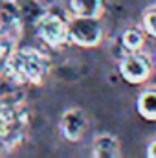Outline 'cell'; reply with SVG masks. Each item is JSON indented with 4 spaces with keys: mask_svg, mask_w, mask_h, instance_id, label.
Wrapping results in <instances>:
<instances>
[{
    "mask_svg": "<svg viewBox=\"0 0 156 158\" xmlns=\"http://www.w3.org/2000/svg\"><path fill=\"white\" fill-rule=\"evenodd\" d=\"M20 22V9L13 0H0V37L13 33Z\"/></svg>",
    "mask_w": 156,
    "mask_h": 158,
    "instance_id": "7",
    "label": "cell"
},
{
    "mask_svg": "<svg viewBox=\"0 0 156 158\" xmlns=\"http://www.w3.org/2000/svg\"><path fill=\"white\" fill-rule=\"evenodd\" d=\"M101 22L99 17H76L68 20V40L81 48H94L101 40Z\"/></svg>",
    "mask_w": 156,
    "mask_h": 158,
    "instance_id": "2",
    "label": "cell"
},
{
    "mask_svg": "<svg viewBox=\"0 0 156 158\" xmlns=\"http://www.w3.org/2000/svg\"><path fill=\"white\" fill-rule=\"evenodd\" d=\"M68 6L76 17H99L103 11L101 0H70Z\"/></svg>",
    "mask_w": 156,
    "mask_h": 158,
    "instance_id": "8",
    "label": "cell"
},
{
    "mask_svg": "<svg viewBox=\"0 0 156 158\" xmlns=\"http://www.w3.org/2000/svg\"><path fill=\"white\" fill-rule=\"evenodd\" d=\"M121 155V143L114 134L101 132L92 140V156L94 158H117Z\"/></svg>",
    "mask_w": 156,
    "mask_h": 158,
    "instance_id": "6",
    "label": "cell"
},
{
    "mask_svg": "<svg viewBox=\"0 0 156 158\" xmlns=\"http://www.w3.org/2000/svg\"><path fill=\"white\" fill-rule=\"evenodd\" d=\"M121 42L129 52H136L143 44V33L138 28H127L121 35Z\"/></svg>",
    "mask_w": 156,
    "mask_h": 158,
    "instance_id": "10",
    "label": "cell"
},
{
    "mask_svg": "<svg viewBox=\"0 0 156 158\" xmlns=\"http://www.w3.org/2000/svg\"><path fill=\"white\" fill-rule=\"evenodd\" d=\"M143 26H145L147 33H151V35L156 37V7H151V9L145 13V17H143Z\"/></svg>",
    "mask_w": 156,
    "mask_h": 158,
    "instance_id": "11",
    "label": "cell"
},
{
    "mask_svg": "<svg viewBox=\"0 0 156 158\" xmlns=\"http://www.w3.org/2000/svg\"><path fill=\"white\" fill-rule=\"evenodd\" d=\"M147 156L156 158V140H153V142L149 143V147H147Z\"/></svg>",
    "mask_w": 156,
    "mask_h": 158,
    "instance_id": "12",
    "label": "cell"
},
{
    "mask_svg": "<svg viewBox=\"0 0 156 158\" xmlns=\"http://www.w3.org/2000/svg\"><path fill=\"white\" fill-rule=\"evenodd\" d=\"M138 112L142 118L156 121V88H147L138 98Z\"/></svg>",
    "mask_w": 156,
    "mask_h": 158,
    "instance_id": "9",
    "label": "cell"
},
{
    "mask_svg": "<svg viewBox=\"0 0 156 158\" xmlns=\"http://www.w3.org/2000/svg\"><path fill=\"white\" fill-rule=\"evenodd\" d=\"M61 131H63L66 140L79 142L86 134V131H88V118H86V114L81 109H77V107L66 109L63 112V118H61Z\"/></svg>",
    "mask_w": 156,
    "mask_h": 158,
    "instance_id": "5",
    "label": "cell"
},
{
    "mask_svg": "<svg viewBox=\"0 0 156 158\" xmlns=\"http://www.w3.org/2000/svg\"><path fill=\"white\" fill-rule=\"evenodd\" d=\"M35 31L48 46H63L68 42V20L53 11H44L35 19Z\"/></svg>",
    "mask_w": 156,
    "mask_h": 158,
    "instance_id": "3",
    "label": "cell"
},
{
    "mask_svg": "<svg viewBox=\"0 0 156 158\" xmlns=\"http://www.w3.org/2000/svg\"><path fill=\"white\" fill-rule=\"evenodd\" d=\"M6 70L17 81L39 83L48 72V61L35 48H17L7 55Z\"/></svg>",
    "mask_w": 156,
    "mask_h": 158,
    "instance_id": "1",
    "label": "cell"
},
{
    "mask_svg": "<svg viewBox=\"0 0 156 158\" xmlns=\"http://www.w3.org/2000/svg\"><path fill=\"white\" fill-rule=\"evenodd\" d=\"M6 61H7V55H6L4 48L0 46V68H4V66H6Z\"/></svg>",
    "mask_w": 156,
    "mask_h": 158,
    "instance_id": "13",
    "label": "cell"
},
{
    "mask_svg": "<svg viewBox=\"0 0 156 158\" xmlns=\"http://www.w3.org/2000/svg\"><path fill=\"white\" fill-rule=\"evenodd\" d=\"M119 74L129 83H142L151 74L149 59L136 53V52H130L119 61Z\"/></svg>",
    "mask_w": 156,
    "mask_h": 158,
    "instance_id": "4",
    "label": "cell"
}]
</instances>
